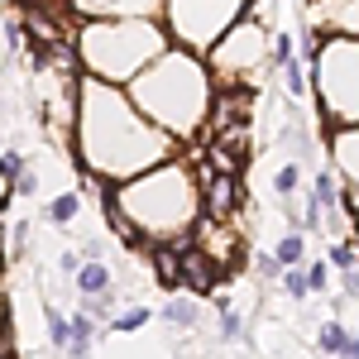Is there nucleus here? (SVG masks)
<instances>
[{
	"mask_svg": "<svg viewBox=\"0 0 359 359\" xmlns=\"http://www.w3.org/2000/svg\"><path fill=\"white\" fill-rule=\"evenodd\" d=\"M82 158L101 177H130L135 168L154 163L168 154V130L149 125V115L130 106L111 82H86L82 86Z\"/></svg>",
	"mask_w": 359,
	"mask_h": 359,
	"instance_id": "f257e3e1",
	"label": "nucleus"
},
{
	"mask_svg": "<svg viewBox=\"0 0 359 359\" xmlns=\"http://www.w3.org/2000/svg\"><path fill=\"white\" fill-rule=\"evenodd\" d=\"M130 101L168 135H192L211 115V77L192 53L163 48L130 86Z\"/></svg>",
	"mask_w": 359,
	"mask_h": 359,
	"instance_id": "f03ea898",
	"label": "nucleus"
},
{
	"mask_svg": "<svg viewBox=\"0 0 359 359\" xmlns=\"http://www.w3.org/2000/svg\"><path fill=\"white\" fill-rule=\"evenodd\" d=\"M111 201H125V221L135 225V235H182L192 225V206H196V192L187 182V172L172 163V168H154L149 177H135L130 187L111 192Z\"/></svg>",
	"mask_w": 359,
	"mask_h": 359,
	"instance_id": "7ed1b4c3",
	"label": "nucleus"
},
{
	"mask_svg": "<svg viewBox=\"0 0 359 359\" xmlns=\"http://www.w3.org/2000/svg\"><path fill=\"white\" fill-rule=\"evenodd\" d=\"M163 48H168V34L149 20H101V25H86L82 34V57L101 82L139 77Z\"/></svg>",
	"mask_w": 359,
	"mask_h": 359,
	"instance_id": "20e7f679",
	"label": "nucleus"
},
{
	"mask_svg": "<svg viewBox=\"0 0 359 359\" xmlns=\"http://www.w3.org/2000/svg\"><path fill=\"white\" fill-rule=\"evenodd\" d=\"M316 86L326 96L331 120H359V43L335 39L316 48Z\"/></svg>",
	"mask_w": 359,
	"mask_h": 359,
	"instance_id": "39448f33",
	"label": "nucleus"
},
{
	"mask_svg": "<svg viewBox=\"0 0 359 359\" xmlns=\"http://www.w3.org/2000/svg\"><path fill=\"white\" fill-rule=\"evenodd\" d=\"M245 0H168V29L187 48H216L225 34L235 29Z\"/></svg>",
	"mask_w": 359,
	"mask_h": 359,
	"instance_id": "423d86ee",
	"label": "nucleus"
},
{
	"mask_svg": "<svg viewBox=\"0 0 359 359\" xmlns=\"http://www.w3.org/2000/svg\"><path fill=\"white\" fill-rule=\"evenodd\" d=\"M201 192H206V216H211V221H225L230 206H235V177L206 168V172H201Z\"/></svg>",
	"mask_w": 359,
	"mask_h": 359,
	"instance_id": "0eeeda50",
	"label": "nucleus"
},
{
	"mask_svg": "<svg viewBox=\"0 0 359 359\" xmlns=\"http://www.w3.org/2000/svg\"><path fill=\"white\" fill-rule=\"evenodd\" d=\"M311 15L335 34H359V0H306Z\"/></svg>",
	"mask_w": 359,
	"mask_h": 359,
	"instance_id": "6e6552de",
	"label": "nucleus"
},
{
	"mask_svg": "<svg viewBox=\"0 0 359 359\" xmlns=\"http://www.w3.org/2000/svg\"><path fill=\"white\" fill-rule=\"evenodd\" d=\"M177 259H182V283H187V287H201V292H206V287L216 283V259H211L206 249L182 245V249H177Z\"/></svg>",
	"mask_w": 359,
	"mask_h": 359,
	"instance_id": "1a4fd4ad",
	"label": "nucleus"
},
{
	"mask_svg": "<svg viewBox=\"0 0 359 359\" xmlns=\"http://www.w3.org/2000/svg\"><path fill=\"white\" fill-rule=\"evenodd\" d=\"M335 163L350 177V201H355V211H359V130L335 135Z\"/></svg>",
	"mask_w": 359,
	"mask_h": 359,
	"instance_id": "9d476101",
	"label": "nucleus"
},
{
	"mask_svg": "<svg viewBox=\"0 0 359 359\" xmlns=\"http://www.w3.org/2000/svg\"><path fill=\"white\" fill-rule=\"evenodd\" d=\"M72 278H77V292H82L86 302H91V297H101V292H111V269H106L101 259L82 264V269H77Z\"/></svg>",
	"mask_w": 359,
	"mask_h": 359,
	"instance_id": "9b49d317",
	"label": "nucleus"
},
{
	"mask_svg": "<svg viewBox=\"0 0 359 359\" xmlns=\"http://www.w3.org/2000/svg\"><path fill=\"white\" fill-rule=\"evenodd\" d=\"M163 321H168V326H177V331H192L196 321H201V306H196L192 297H172V302L163 306Z\"/></svg>",
	"mask_w": 359,
	"mask_h": 359,
	"instance_id": "f8f14e48",
	"label": "nucleus"
},
{
	"mask_svg": "<svg viewBox=\"0 0 359 359\" xmlns=\"http://www.w3.org/2000/svg\"><path fill=\"white\" fill-rule=\"evenodd\" d=\"M5 172H10V182H15V192H20V196L39 192V177L29 172V163L20 158V154H5Z\"/></svg>",
	"mask_w": 359,
	"mask_h": 359,
	"instance_id": "ddd939ff",
	"label": "nucleus"
},
{
	"mask_svg": "<svg viewBox=\"0 0 359 359\" xmlns=\"http://www.w3.org/2000/svg\"><path fill=\"white\" fill-rule=\"evenodd\" d=\"M273 254H278V264H283V269H297V264L306 259V240L292 230V235H283V240H278Z\"/></svg>",
	"mask_w": 359,
	"mask_h": 359,
	"instance_id": "4468645a",
	"label": "nucleus"
},
{
	"mask_svg": "<svg viewBox=\"0 0 359 359\" xmlns=\"http://www.w3.org/2000/svg\"><path fill=\"white\" fill-rule=\"evenodd\" d=\"M43 316H48V340H53V350H72V321L53 311V306H43Z\"/></svg>",
	"mask_w": 359,
	"mask_h": 359,
	"instance_id": "2eb2a0df",
	"label": "nucleus"
},
{
	"mask_svg": "<svg viewBox=\"0 0 359 359\" xmlns=\"http://www.w3.org/2000/svg\"><path fill=\"white\" fill-rule=\"evenodd\" d=\"M154 269H158L163 283H182V259L172 249H154Z\"/></svg>",
	"mask_w": 359,
	"mask_h": 359,
	"instance_id": "dca6fc26",
	"label": "nucleus"
},
{
	"mask_svg": "<svg viewBox=\"0 0 359 359\" xmlns=\"http://www.w3.org/2000/svg\"><path fill=\"white\" fill-rule=\"evenodd\" d=\"M77 206H82V196H77V192H62L53 206H48V221H53V225H67L72 216H77Z\"/></svg>",
	"mask_w": 359,
	"mask_h": 359,
	"instance_id": "f3484780",
	"label": "nucleus"
},
{
	"mask_svg": "<svg viewBox=\"0 0 359 359\" xmlns=\"http://www.w3.org/2000/svg\"><path fill=\"white\" fill-rule=\"evenodd\" d=\"M311 196L321 201V211H335V206H340V196H335V177H331V172H321V177L311 182Z\"/></svg>",
	"mask_w": 359,
	"mask_h": 359,
	"instance_id": "a211bd4d",
	"label": "nucleus"
},
{
	"mask_svg": "<svg viewBox=\"0 0 359 359\" xmlns=\"http://www.w3.org/2000/svg\"><path fill=\"white\" fill-rule=\"evenodd\" d=\"M283 292H287L292 302H302L306 292H311V278H306L302 269H287V273H283Z\"/></svg>",
	"mask_w": 359,
	"mask_h": 359,
	"instance_id": "6ab92c4d",
	"label": "nucleus"
},
{
	"mask_svg": "<svg viewBox=\"0 0 359 359\" xmlns=\"http://www.w3.org/2000/svg\"><path fill=\"white\" fill-rule=\"evenodd\" d=\"M297 182H302L297 163H283V168L273 172V192H278V196H292V192H297Z\"/></svg>",
	"mask_w": 359,
	"mask_h": 359,
	"instance_id": "aec40b11",
	"label": "nucleus"
},
{
	"mask_svg": "<svg viewBox=\"0 0 359 359\" xmlns=\"http://www.w3.org/2000/svg\"><path fill=\"white\" fill-rule=\"evenodd\" d=\"M278 67H283V82H287V91H292V96H302V91H306V82H302V62H297V57H283Z\"/></svg>",
	"mask_w": 359,
	"mask_h": 359,
	"instance_id": "412c9836",
	"label": "nucleus"
},
{
	"mask_svg": "<svg viewBox=\"0 0 359 359\" xmlns=\"http://www.w3.org/2000/svg\"><path fill=\"white\" fill-rule=\"evenodd\" d=\"M345 340H350V335H345V326H340V321H331V326H321V350H331V355H340V350H345Z\"/></svg>",
	"mask_w": 359,
	"mask_h": 359,
	"instance_id": "4be33fe9",
	"label": "nucleus"
},
{
	"mask_svg": "<svg viewBox=\"0 0 359 359\" xmlns=\"http://www.w3.org/2000/svg\"><path fill=\"white\" fill-rule=\"evenodd\" d=\"M221 335H225V340H240V335H245L240 316H235V306H225V302H221Z\"/></svg>",
	"mask_w": 359,
	"mask_h": 359,
	"instance_id": "5701e85b",
	"label": "nucleus"
},
{
	"mask_svg": "<svg viewBox=\"0 0 359 359\" xmlns=\"http://www.w3.org/2000/svg\"><path fill=\"white\" fill-rule=\"evenodd\" d=\"M144 321H149V311H144V306H135V311H120V316H115V331H139V326H144Z\"/></svg>",
	"mask_w": 359,
	"mask_h": 359,
	"instance_id": "b1692460",
	"label": "nucleus"
},
{
	"mask_svg": "<svg viewBox=\"0 0 359 359\" xmlns=\"http://www.w3.org/2000/svg\"><path fill=\"white\" fill-rule=\"evenodd\" d=\"M331 264H335V269H355V249H350V245H335L331 249Z\"/></svg>",
	"mask_w": 359,
	"mask_h": 359,
	"instance_id": "393cba45",
	"label": "nucleus"
},
{
	"mask_svg": "<svg viewBox=\"0 0 359 359\" xmlns=\"http://www.w3.org/2000/svg\"><path fill=\"white\" fill-rule=\"evenodd\" d=\"M254 269H259L264 278H273L278 269H283V264H278V254H259V259H254Z\"/></svg>",
	"mask_w": 359,
	"mask_h": 359,
	"instance_id": "a878e982",
	"label": "nucleus"
},
{
	"mask_svg": "<svg viewBox=\"0 0 359 359\" xmlns=\"http://www.w3.org/2000/svg\"><path fill=\"white\" fill-rule=\"evenodd\" d=\"M306 278H311V287H326V264H311Z\"/></svg>",
	"mask_w": 359,
	"mask_h": 359,
	"instance_id": "bb28decb",
	"label": "nucleus"
},
{
	"mask_svg": "<svg viewBox=\"0 0 359 359\" xmlns=\"http://www.w3.org/2000/svg\"><path fill=\"white\" fill-rule=\"evenodd\" d=\"M57 264H62V273H77V269H82V259H77V254H57Z\"/></svg>",
	"mask_w": 359,
	"mask_h": 359,
	"instance_id": "cd10ccee",
	"label": "nucleus"
},
{
	"mask_svg": "<svg viewBox=\"0 0 359 359\" xmlns=\"http://www.w3.org/2000/svg\"><path fill=\"white\" fill-rule=\"evenodd\" d=\"M340 359H359V335H350V340H345V350H340Z\"/></svg>",
	"mask_w": 359,
	"mask_h": 359,
	"instance_id": "c85d7f7f",
	"label": "nucleus"
},
{
	"mask_svg": "<svg viewBox=\"0 0 359 359\" xmlns=\"http://www.w3.org/2000/svg\"><path fill=\"white\" fill-rule=\"evenodd\" d=\"M345 292H359V269H345Z\"/></svg>",
	"mask_w": 359,
	"mask_h": 359,
	"instance_id": "c756f323",
	"label": "nucleus"
},
{
	"mask_svg": "<svg viewBox=\"0 0 359 359\" xmlns=\"http://www.w3.org/2000/svg\"><path fill=\"white\" fill-rule=\"evenodd\" d=\"M5 187H10V182H5V177H0V201H5Z\"/></svg>",
	"mask_w": 359,
	"mask_h": 359,
	"instance_id": "7c9ffc66",
	"label": "nucleus"
}]
</instances>
